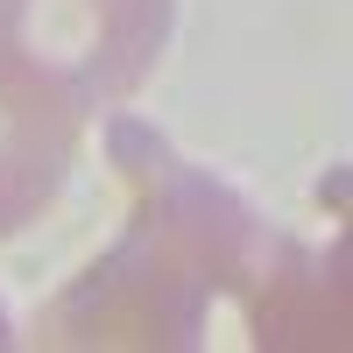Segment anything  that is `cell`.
Returning <instances> with one entry per match:
<instances>
[{
	"label": "cell",
	"mask_w": 353,
	"mask_h": 353,
	"mask_svg": "<svg viewBox=\"0 0 353 353\" xmlns=\"http://www.w3.org/2000/svg\"><path fill=\"white\" fill-rule=\"evenodd\" d=\"M106 156L128 184V226L36 318L43 346L170 353L205 346L233 311L254 346H325L346 332V261L269 226L212 170L134 113H106Z\"/></svg>",
	"instance_id": "6da1fadb"
},
{
	"label": "cell",
	"mask_w": 353,
	"mask_h": 353,
	"mask_svg": "<svg viewBox=\"0 0 353 353\" xmlns=\"http://www.w3.org/2000/svg\"><path fill=\"white\" fill-rule=\"evenodd\" d=\"M176 0H0V50L28 57L92 113H121L156 78Z\"/></svg>",
	"instance_id": "7a4b0ae2"
},
{
	"label": "cell",
	"mask_w": 353,
	"mask_h": 353,
	"mask_svg": "<svg viewBox=\"0 0 353 353\" xmlns=\"http://www.w3.org/2000/svg\"><path fill=\"white\" fill-rule=\"evenodd\" d=\"M92 113H85L50 71L0 50V241H21L85 156Z\"/></svg>",
	"instance_id": "3957f363"
},
{
	"label": "cell",
	"mask_w": 353,
	"mask_h": 353,
	"mask_svg": "<svg viewBox=\"0 0 353 353\" xmlns=\"http://www.w3.org/2000/svg\"><path fill=\"white\" fill-rule=\"evenodd\" d=\"M8 339H14V332H8V304H0V346H8Z\"/></svg>",
	"instance_id": "277c9868"
}]
</instances>
